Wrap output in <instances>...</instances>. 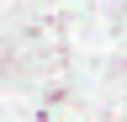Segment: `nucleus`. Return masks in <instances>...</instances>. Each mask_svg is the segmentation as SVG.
<instances>
[]
</instances>
